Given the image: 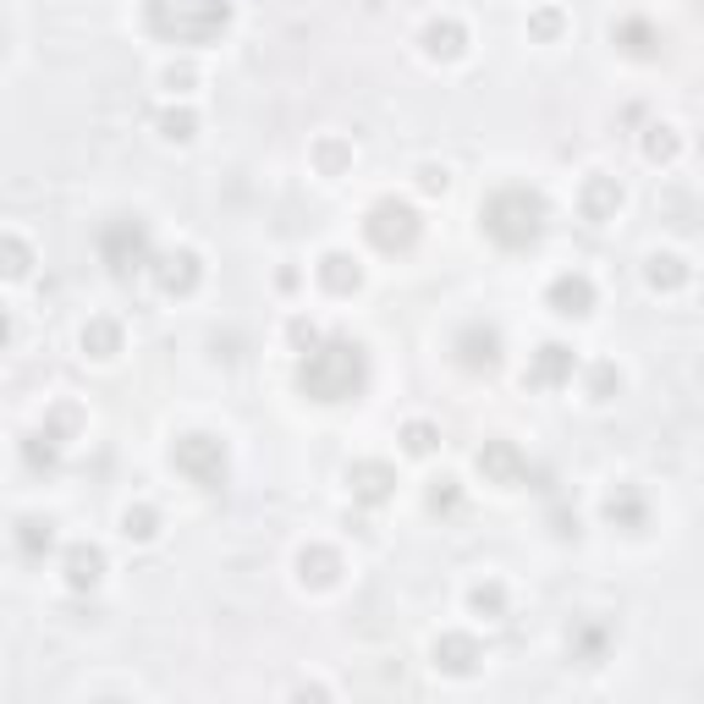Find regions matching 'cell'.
I'll return each instance as SVG.
<instances>
[{"label": "cell", "instance_id": "obj_9", "mask_svg": "<svg viewBox=\"0 0 704 704\" xmlns=\"http://www.w3.org/2000/svg\"><path fill=\"white\" fill-rule=\"evenodd\" d=\"M479 474L495 479V485H517V479H523V452L512 447V440H485V452H479Z\"/></svg>", "mask_w": 704, "mask_h": 704}, {"label": "cell", "instance_id": "obj_13", "mask_svg": "<svg viewBox=\"0 0 704 704\" xmlns=\"http://www.w3.org/2000/svg\"><path fill=\"white\" fill-rule=\"evenodd\" d=\"M616 210H623V188H616L611 176H589V183H583V215L589 221H611Z\"/></svg>", "mask_w": 704, "mask_h": 704}, {"label": "cell", "instance_id": "obj_5", "mask_svg": "<svg viewBox=\"0 0 704 704\" xmlns=\"http://www.w3.org/2000/svg\"><path fill=\"white\" fill-rule=\"evenodd\" d=\"M364 231H369V242H375V248L402 253V248H413V242H418V210H413V204H402V199H380V204L369 210Z\"/></svg>", "mask_w": 704, "mask_h": 704}, {"label": "cell", "instance_id": "obj_23", "mask_svg": "<svg viewBox=\"0 0 704 704\" xmlns=\"http://www.w3.org/2000/svg\"><path fill=\"white\" fill-rule=\"evenodd\" d=\"M402 440H407V452H413V457H424V452H435V440H440V435H435V424L413 418V424L402 429Z\"/></svg>", "mask_w": 704, "mask_h": 704}, {"label": "cell", "instance_id": "obj_30", "mask_svg": "<svg viewBox=\"0 0 704 704\" xmlns=\"http://www.w3.org/2000/svg\"><path fill=\"white\" fill-rule=\"evenodd\" d=\"M188 83H193V72H188V66H183V72H176V66L165 72V88H171V95H188Z\"/></svg>", "mask_w": 704, "mask_h": 704}, {"label": "cell", "instance_id": "obj_29", "mask_svg": "<svg viewBox=\"0 0 704 704\" xmlns=\"http://www.w3.org/2000/svg\"><path fill=\"white\" fill-rule=\"evenodd\" d=\"M160 127H165V138H193V116H188V111H183V116H165Z\"/></svg>", "mask_w": 704, "mask_h": 704}, {"label": "cell", "instance_id": "obj_32", "mask_svg": "<svg viewBox=\"0 0 704 704\" xmlns=\"http://www.w3.org/2000/svg\"><path fill=\"white\" fill-rule=\"evenodd\" d=\"M7 330H12V325H7V309H0V341H7Z\"/></svg>", "mask_w": 704, "mask_h": 704}, {"label": "cell", "instance_id": "obj_6", "mask_svg": "<svg viewBox=\"0 0 704 704\" xmlns=\"http://www.w3.org/2000/svg\"><path fill=\"white\" fill-rule=\"evenodd\" d=\"M100 248H105V264L116 276H127V271H138L143 264V253H149V231H143V221H111L105 226V237H100Z\"/></svg>", "mask_w": 704, "mask_h": 704}, {"label": "cell", "instance_id": "obj_26", "mask_svg": "<svg viewBox=\"0 0 704 704\" xmlns=\"http://www.w3.org/2000/svg\"><path fill=\"white\" fill-rule=\"evenodd\" d=\"M347 154H352V149H347L341 138H325V143H319V165H325V176H336V165H341Z\"/></svg>", "mask_w": 704, "mask_h": 704}, {"label": "cell", "instance_id": "obj_21", "mask_svg": "<svg viewBox=\"0 0 704 704\" xmlns=\"http://www.w3.org/2000/svg\"><path fill=\"white\" fill-rule=\"evenodd\" d=\"M34 271V248L23 237H0V276L7 281H23Z\"/></svg>", "mask_w": 704, "mask_h": 704}, {"label": "cell", "instance_id": "obj_33", "mask_svg": "<svg viewBox=\"0 0 704 704\" xmlns=\"http://www.w3.org/2000/svg\"><path fill=\"white\" fill-rule=\"evenodd\" d=\"M0 50H7V34H0Z\"/></svg>", "mask_w": 704, "mask_h": 704}, {"label": "cell", "instance_id": "obj_8", "mask_svg": "<svg viewBox=\"0 0 704 704\" xmlns=\"http://www.w3.org/2000/svg\"><path fill=\"white\" fill-rule=\"evenodd\" d=\"M551 309H556V314H573V319H583V314L594 309V281H589L583 271H573V276H556V281H551Z\"/></svg>", "mask_w": 704, "mask_h": 704}, {"label": "cell", "instance_id": "obj_17", "mask_svg": "<svg viewBox=\"0 0 704 704\" xmlns=\"http://www.w3.org/2000/svg\"><path fill=\"white\" fill-rule=\"evenodd\" d=\"M424 50H429V55H440V61H457V55L468 50L463 23H452V17H447V23H429V28H424Z\"/></svg>", "mask_w": 704, "mask_h": 704}, {"label": "cell", "instance_id": "obj_18", "mask_svg": "<svg viewBox=\"0 0 704 704\" xmlns=\"http://www.w3.org/2000/svg\"><path fill=\"white\" fill-rule=\"evenodd\" d=\"M298 567H303V583H314V589H330V583L341 578V556L325 551V545H309V551L298 556Z\"/></svg>", "mask_w": 704, "mask_h": 704}, {"label": "cell", "instance_id": "obj_31", "mask_svg": "<svg viewBox=\"0 0 704 704\" xmlns=\"http://www.w3.org/2000/svg\"><path fill=\"white\" fill-rule=\"evenodd\" d=\"M535 28H540V34H556V28H562V17H556V12H540V17H535Z\"/></svg>", "mask_w": 704, "mask_h": 704}, {"label": "cell", "instance_id": "obj_10", "mask_svg": "<svg viewBox=\"0 0 704 704\" xmlns=\"http://www.w3.org/2000/svg\"><path fill=\"white\" fill-rule=\"evenodd\" d=\"M523 380H528V386H562V380H573V347L545 341L540 359H535V369H528Z\"/></svg>", "mask_w": 704, "mask_h": 704}, {"label": "cell", "instance_id": "obj_3", "mask_svg": "<svg viewBox=\"0 0 704 704\" xmlns=\"http://www.w3.org/2000/svg\"><path fill=\"white\" fill-rule=\"evenodd\" d=\"M479 221H485L490 242H501V248H528V242L545 231V199H540L535 188H495V193L485 199Z\"/></svg>", "mask_w": 704, "mask_h": 704}, {"label": "cell", "instance_id": "obj_25", "mask_svg": "<svg viewBox=\"0 0 704 704\" xmlns=\"http://www.w3.org/2000/svg\"><path fill=\"white\" fill-rule=\"evenodd\" d=\"M418 188H424V193H447V188H452L447 165H418Z\"/></svg>", "mask_w": 704, "mask_h": 704}, {"label": "cell", "instance_id": "obj_27", "mask_svg": "<svg viewBox=\"0 0 704 704\" xmlns=\"http://www.w3.org/2000/svg\"><path fill=\"white\" fill-rule=\"evenodd\" d=\"M468 600H474V611H501V600H506V594H501V583H479Z\"/></svg>", "mask_w": 704, "mask_h": 704}, {"label": "cell", "instance_id": "obj_7", "mask_svg": "<svg viewBox=\"0 0 704 704\" xmlns=\"http://www.w3.org/2000/svg\"><path fill=\"white\" fill-rule=\"evenodd\" d=\"M347 485H352V495H359L364 506H386L397 474H391V463H352V468H347Z\"/></svg>", "mask_w": 704, "mask_h": 704}, {"label": "cell", "instance_id": "obj_4", "mask_svg": "<svg viewBox=\"0 0 704 704\" xmlns=\"http://www.w3.org/2000/svg\"><path fill=\"white\" fill-rule=\"evenodd\" d=\"M171 463H176V474H188L204 490H215L226 479V447H221L215 435H183L171 447Z\"/></svg>", "mask_w": 704, "mask_h": 704}, {"label": "cell", "instance_id": "obj_22", "mask_svg": "<svg viewBox=\"0 0 704 704\" xmlns=\"http://www.w3.org/2000/svg\"><path fill=\"white\" fill-rule=\"evenodd\" d=\"M154 523H160L154 506H127V512H122V535H127V540H154Z\"/></svg>", "mask_w": 704, "mask_h": 704}, {"label": "cell", "instance_id": "obj_2", "mask_svg": "<svg viewBox=\"0 0 704 704\" xmlns=\"http://www.w3.org/2000/svg\"><path fill=\"white\" fill-rule=\"evenodd\" d=\"M143 17L165 45H215L231 28V0H143Z\"/></svg>", "mask_w": 704, "mask_h": 704}, {"label": "cell", "instance_id": "obj_20", "mask_svg": "<svg viewBox=\"0 0 704 704\" xmlns=\"http://www.w3.org/2000/svg\"><path fill=\"white\" fill-rule=\"evenodd\" d=\"M83 352H95V359H116V352H122V325L116 319H88L83 325Z\"/></svg>", "mask_w": 704, "mask_h": 704}, {"label": "cell", "instance_id": "obj_14", "mask_svg": "<svg viewBox=\"0 0 704 704\" xmlns=\"http://www.w3.org/2000/svg\"><path fill=\"white\" fill-rule=\"evenodd\" d=\"M435 666L463 677V671H474V666H479V644H474V639H463V633H447V639L435 644Z\"/></svg>", "mask_w": 704, "mask_h": 704}, {"label": "cell", "instance_id": "obj_16", "mask_svg": "<svg viewBox=\"0 0 704 704\" xmlns=\"http://www.w3.org/2000/svg\"><path fill=\"white\" fill-rule=\"evenodd\" d=\"M100 573H105V556H100L95 545H72V551H66V583H72V589H95Z\"/></svg>", "mask_w": 704, "mask_h": 704}, {"label": "cell", "instance_id": "obj_15", "mask_svg": "<svg viewBox=\"0 0 704 704\" xmlns=\"http://www.w3.org/2000/svg\"><path fill=\"white\" fill-rule=\"evenodd\" d=\"M319 281L347 298V292H359L364 271H359V259H347V253H325V259H319Z\"/></svg>", "mask_w": 704, "mask_h": 704}, {"label": "cell", "instance_id": "obj_11", "mask_svg": "<svg viewBox=\"0 0 704 704\" xmlns=\"http://www.w3.org/2000/svg\"><path fill=\"white\" fill-rule=\"evenodd\" d=\"M199 253H165L160 259V292H171V298H183V292H193L199 287Z\"/></svg>", "mask_w": 704, "mask_h": 704}, {"label": "cell", "instance_id": "obj_28", "mask_svg": "<svg viewBox=\"0 0 704 704\" xmlns=\"http://www.w3.org/2000/svg\"><path fill=\"white\" fill-rule=\"evenodd\" d=\"M661 138H650V160H671L677 154V138H671V127H655Z\"/></svg>", "mask_w": 704, "mask_h": 704}, {"label": "cell", "instance_id": "obj_24", "mask_svg": "<svg viewBox=\"0 0 704 704\" xmlns=\"http://www.w3.org/2000/svg\"><path fill=\"white\" fill-rule=\"evenodd\" d=\"M605 517H611V523L623 517L628 528H639V523H644V517H639V495H633V490H623V501L611 495V501H605Z\"/></svg>", "mask_w": 704, "mask_h": 704}, {"label": "cell", "instance_id": "obj_12", "mask_svg": "<svg viewBox=\"0 0 704 704\" xmlns=\"http://www.w3.org/2000/svg\"><path fill=\"white\" fill-rule=\"evenodd\" d=\"M457 347H463V364H468V369H495V359H501V336H495V325H468Z\"/></svg>", "mask_w": 704, "mask_h": 704}, {"label": "cell", "instance_id": "obj_19", "mask_svg": "<svg viewBox=\"0 0 704 704\" xmlns=\"http://www.w3.org/2000/svg\"><path fill=\"white\" fill-rule=\"evenodd\" d=\"M688 276H693V271H688L682 253H655V259H650V287H655V292H677V287H688Z\"/></svg>", "mask_w": 704, "mask_h": 704}, {"label": "cell", "instance_id": "obj_1", "mask_svg": "<svg viewBox=\"0 0 704 704\" xmlns=\"http://www.w3.org/2000/svg\"><path fill=\"white\" fill-rule=\"evenodd\" d=\"M364 380H369V359H364V347L347 341V336H336L325 347H309L303 364H298V386L314 402H352L364 391Z\"/></svg>", "mask_w": 704, "mask_h": 704}]
</instances>
